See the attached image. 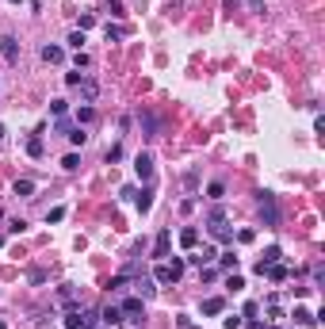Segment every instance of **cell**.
<instances>
[{
  "label": "cell",
  "mask_w": 325,
  "mask_h": 329,
  "mask_svg": "<svg viewBox=\"0 0 325 329\" xmlns=\"http://www.w3.org/2000/svg\"><path fill=\"white\" fill-rule=\"evenodd\" d=\"M65 329H85V314H80V310H69V314H65Z\"/></svg>",
  "instance_id": "9a60e30c"
},
{
  "label": "cell",
  "mask_w": 325,
  "mask_h": 329,
  "mask_svg": "<svg viewBox=\"0 0 325 329\" xmlns=\"http://www.w3.org/2000/svg\"><path fill=\"white\" fill-rule=\"evenodd\" d=\"M268 272V279H272V283H283V279L291 276V268H287V264H272V268H264Z\"/></svg>",
  "instance_id": "8fae6325"
},
{
  "label": "cell",
  "mask_w": 325,
  "mask_h": 329,
  "mask_svg": "<svg viewBox=\"0 0 325 329\" xmlns=\"http://www.w3.org/2000/svg\"><path fill=\"white\" fill-rule=\"evenodd\" d=\"M123 321H142V299H123Z\"/></svg>",
  "instance_id": "3957f363"
},
{
  "label": "cell",
  "mask_w": 325,
  "mask_h": 329,
  "mask_svg": "<svg viewBox=\"0 0 325 329\" xmlns=\"http://www.w3.org/2000/svg\"><path fill=\"white\" fill-rule=\"evenodd\" d=\"M80 80H85V73H80V69H77V73H65V85H69V88H77Z\"/></svg>",
  "instance_id": "4dcf8cb0"
},
{
  "label": "cell",
  "mask_w": 325,
  "mask_h": 329,
  "mask_svg": "<svg viewBox=\"0 0 325 329\" xmlns=\"http://www.w3.org/2000/svg\"><path fill=\"white\" fill-rule=\"evenodd\" d=\"M85 329H92V325H85Z\"/></svg>",
  "instance_id": "f35d334b"
},
{
  "label": "cell",
  "mask_w": 325,
  "mask_h": 329,
  "mask_svg": "<svg viewBox=\"0 0 325 329\" xmlns=\"http://www.w3.org/2000/svg\"><path fill=\"white\" fill-rule=\"evenodd\" d=\"M31 191H34V180H16V195L31 199Z\"/></svg>",
  "instance_id": "d6986e66"
},
{
  "label": "cell",
  "mask_w": 325,
  "mask_h": 329,
  "mask_svg": "<svg viewBox=\"0 0 325 329\" xmlns=\"http://www.w3.org/2000/svg\"><path fill=\"white\" fill-rule=\"evenodd\" d=\"M249 329H268V325H264V321H257V318H253V321H249Z\"/></svg>",
  "instance_id": "e575fe53"
},
{
  "label": "cell",
  "mask_w": 325,
  "mask_h": 329,
  "mask_svg": "<svg viewBox=\"0 0 325 329\" xmlns=\"http://www.w3.org/2000/svg\"><path fill=\"white\" fill-rule=\"evenodd\" d=\"M184 276V260H172V264H161V268H157V283H176V279Z\"/></svg>",
  "instance_id": "7a4b0ae2"
},
{
  "label": "cell",
  "mask_w": 325,
  "mask_h": 329,
  "mask_svg": "<svg viewBox=\"0 0 325 329\" xmlns=\"http://www.w3.org/2000/svg\"><path fill=\"white\" fill-rule=\"evenodd\" d=\"M295 321H299V325H314V321H317V314H310L306 306H295Z\"/></svg>",
  "instance_id": "5bb4252c"
},
{
  "label": "cell",
  "mask_w": 325,
  "mask_h": 329,
  "mask_svg": "<svg viewBox=\"0 0 325 329\" xmlns=\"http://www.w3.org/2000/svg\"><path fill=\"white\" fill-rule=\"evenodd\" d=\"M169 241H172V234L161 230V234H157V245H153V257H169Z\"/></svg>",
  "instance_id": "30bf717a"
},
{
  "label": "cell",
  "mask_w": 325,
  "mask_h": 329,
  "mask_svg": "<svg viewBox=\"0 0 325 329\" xmlns=\"http://www.w3.org/2000/svg\"><path fill=\"white\" fill-rule=\"evenodd\" d=\"M123 35H127V31H123V27H111V23H107V43H119Z\"/></svg>",
  "instance_id": "f1b7e54d"
},
{
  "label": "cell",
  "mask_w": 325,
  "mask_h": 329,
  "mask_svg": "<svg viewBox=\"0 0 325 329\" xmlns=\"http://www.w3.org/2000/svg\"><path fill=\"white\" fill-rule=\"evenodd\" d=\"M207 222L211 226H226V207H214L211 215H207Z\"/></svg>",
  "instance_id": "ac0fdd59"
},
{
  "label": "cell",
  "mask_w": 325,
  "mask_h": 329,
  "mask_svg": "<svg viewBox=\"0 0 325 329\" xmlns=\"http://www.w3.org/2000/svg\"><path fill=\"white\" fill-rule=\"evenodd\" d=\"M134 173L142 176V180H149V176H153V157H149V153H138V157H134Z\"/></svg>",
  "instance_id": "5b68a950"
},
{
  "label": "cell",
  "mask_w": 325,
  "mask_h": 329,
  "mask_svg": "<svg viewBox=\"0 0 325 329\" xmlns=\"http://www.w3.org/2000/svg\"><path fill=\"white\" fill-rule=\"evenodd\" d=\"M226 287H230V291H241L245 283H241V276H230V279H226Z\"/></svg>",
  "instance_id": "d6a6232c"
},
{
  "label": "cell",
  "mask_w": 325,
  "mask_h": 329,
  "mask_svg": "<svg viewBox=\"0 0 325 329\" xmlns=\"http://www.w3.org/2000/svg\"><path fill=\"white\" fill-rule=\"evenodd\" d=\"M85 138H88V134H85L80 127H73V130H69V142H73V146H85Z\"/></svg>",
  "instance_id": "cb8c5ba5"
},
{
  "label": "cell",
  "mask_w": 325,
  "mask_h": 329,
  "mask_svg": "<svg viewBox=\"0 0 325 329\" xmlns=\"http://www.w3.org/2000/svg\"><path fill=\"white\" fill-rule=\"evenodd\" d=\"M218 264H222V268H237V257H233V253H218Z\"/></svg>",
  "instance_id": "484cf974"
},
{
  "label": "cell",
  "mask_w": 325,
  "mask_h": 329,
  "mask_svg": "<svg viewBox=\"0 0 325 329\" xmlns=\"http://www.w3.org/2000/svg\"><path fill=\"white\" fill-rule=\"evenodd\" d=\"M0 54H4V61H8V65H16V61H19V43H16L12 35H4V38H0Z\"/></svg>",
  "instance_id": "277c9868"
},
{
  "label": "cell",
  "mask_w": 325,
  "mask_h": 329,
  "mask_svg": "<svg viewBox=\"0 0 325 329\" xmlns=\"http://www.w3.org/2000/svg\"><path fill=\"white\" fill-rule=\"evenodd\" d=\"M43 61H50V65H61V61H65V50H61V46H43Z\"/></svg>",
  "instance_id": "9c48e42d"
},
{
  "label": "cell",
  "mask_w": 325,
  "mask_h": 329,
  "mask_svg": "<svg viewBox=\"0 0 325 329\" xmlns=\"http://www.w3.org/2000/svg\"><path fill=\"white\" fill-rule=\"evenodd\" d=\"M226 329H241V318H237V314H230V318H226Z\"/></svg>",
  "instance_id": "836d02e7"
},
{
  "label": "cell",
  "mask_w": 325,
  "mask_h": 329,
  "mask_svg": "<svg viewBox=\"0 0 325 329\" xmlns=\"http://www.w3.org/2000/svg\"><path fill=\"white\" fill-rule=\"evenodd\" d=\"M222 310H226V303L218 295H214V299H203V314H222Z\"/></svg>",
  "instance_id": "4fadbf2b"
},
{
  "label": "cell",
  "mask_w": 325,
  "mask_h": 329,
  "mask_svg": "<svg viewBox=\"0 0 325 329\" xmlns=\"http://www.w3.org/2000/svg\"><path fill=\"white\" fill-rule=\"evenodd\" d=\"M260 218H264V226H279V203H275L272 191H260Z\"/></svg>",
  "instance_id": "6da1fadb"
},
{
  "label": "cell",
  "mask_w": 325,
  "mask_h": 329,
  "mask_svg": "<svg viewBox=\"0 0 325 329\" xmlns=\"http://www.w3.org/2000/svg\"><path fill=\"white\" fill-rule=\"evenodd\" d=\"M61 218H65V207H54L50 215H46V222H61Z\"/></svg>",
  "instance_id": "1f68e13d"
},
{
  "label": "cell",
  "mask_w": 325,
  "mask_h": 329,
  "mask_svg": "<svg viewBox=\"0 0 325 329\" xmlns=\"http://www.w3.org/2000/svg\"><path fill=\"white\" fill-rule=\"evenodd\" d=\"M195 241H199V230H180V245H184V249H195Z\"/></svg>",
  "instance_id": "7c38bea8"
},
{
  "label": "cell",
  "mask_w": 325,
  "mask_h": 329,
  "mask_svg": "<svg viewBox=\"0 0 325 329\" xmlns=\"http://www.w3.org/2000/svg\"><path fill=\"white\" fill-rule=\"evenodd\" d=\"M96 119V107H80L77 111V122H92Z\"/></svg>",
  "instance_id": "83f0119b"
},
{
  "label": "cell",
  "mask_w": 325,
  "mask_h": 329,
  "mask_svg": "<svg viewBox=\"0 0 325 329\" xmlns=\"http://www.w3.org/2000/svg\"><path fill=\"white\" fill-rule=\"evenodd\" d=\"M27 153H31V157H43V138H27Z\"/></svg>",
  "instance_id": "603a6c76"
},
{
  "label": "cell",
  "mask_w": 325,
  "mask_h": 329,
  "mask_svg": "<svg viewBox=\"0 0 325 329\" xmlns=\"http://www.w3.org/2000/svg\"><path fill=\"white\" fill-rule=\"evenodd\" d=\"M12 4H23V0H12Z\"/></svg>",
  "instance_id": "8d00e7d4"
},
{
  "label": "cell",
  "mask_w": 325,
  "mask_h": 329,
  "mask_svg": "<svg viewBox=\"0 0 325 329\" xmlns=\"http://www.w3.org/2000/svg\"><path fill=\"white\" fill-rule=\"evenodd\" d=\"M0 142H4V122H0Z\"/></svg>",
  "instance_id": "d590c367"
},
{
  "label": "cell",
  "mask_w": 325,
  "mask_h": 329,
  "mask_svg": "<svg viewBox=\"0 0 325 329\" xmlns=\"http://www.w3.org/2000/svg\"><path fill=\"white\" fill-rule=\"evenodd\" d=\"M275 329H279V325H275Z\"/></svg>",
  "instance_id": "ab89813d"
},
{
  "label": "cell",
  "mask_w": 325,
  "mask_h": 329,
  "mask_svg": "<svg viewBox=\"0 0 325 329\" xmlns=\"http://www.w3.org/2000/svg\"><path fill=\"white\" fill-rule=\"evenodd\" d=\"M65 111H69L65 100H54V104H50V115H54V119H65Z\"/></svg>",
  "instance_id": "7402d4cb"
},
{
  "label": "cell",
  "mask_w": 325,
  "mask_h": 329,
  "mask_svg": "<svg viewBox=\"0 0 325 329\" xmlns=\"http://www.w3.org/2000/svg\"><path fill=\"white\" fill-rule=\"evenodd\" d=\"M279 257H283V253H279V245H272V249H264V257L257 260V272H260V276H264V268H272V264H275V260H279Z\"/></svg>",
  "instance_id": "8992f818"
},
{
  "label": "cell",
  "mask_w": 325,
  "mask_h": 329,
  "mask_svg": "<svg viewBox=\"0 0 325 329\" xmlns=\"http://www.w3.org/2000/svg\"><path fill=\"white\" fill-rule=\"evenodd\" d=\"M115 161H123V146H119V142L107 149V164H115Z\"/></svg>",
  "instance_id": "4316f807"
},
{
  "label": "cell",
  "mask_w": 325,
  "mask_h": 329,
  "mask_svg": "<svg viewBox=\"0 0 325 329\" xmlns=\"http://www.w3.org/2000/svg\"><path fill=\"white\" fill-rule=\"evenodd\" d=\"M61 169H69V173H77V169H80V157H77V153H65V157H61Z\"/></svg>",
  "instance_id": "44dd1931"
},
{
  "label": "cell",
  "mask_w": 325,
  "mask_h": 329,
  "mask_svg": "<svg viewBox=\"0 0 325 329\" xmlns=\"http://www.w3.org/2000/svg\"><path fill=\"white\" fill-rule=\"evenodd\" d=\"M0 329H4V321H0Z\"/></svg>",
  "instance_id": "74e56055"
},
{
  "label": "cell",
  "mask_w": 325,
  "mask_h": 329,
  "mask_svg": "<svg viewBox=\"0 0 325 329\" xmlns=\"http://www.w3.org/2000/svg\"><path fill=\"white\" fill-rule=\"evenodd\" d=\"M103 321H107V325H119V321H123V310H119V306H103Z\"/></svg>",
  "instance_id": "2e32d148"
},
{
  "label": "cell",
  "mask_w": 325,
  "mask_h": 329,
  "mask_svg": "<svg viewBox=\"0 0 325 329\" xmlns=\"http://www.w3.org/2000/svg\"><path fill=\"white\" fill-rule=\"evenodd\" d=\"M188 260H191V264H199V268H203V264H207V268H211L214 260H218V249H211V245H207L203 253H195V257H188Z\"/></svg>",
  "instance_id": "52a82bcc"
},
{
  "label": "cell",
  "mask_w": 325,
  "mask_h": 329,
  "mask_svg": "<svg viewBox=\"0 0 325 329\" xmlns=\"http://www.w3.org/2000/svg\"><path fill=\"white\" fill-rule=\"evenodd\" d=\"M69 46H73V50H80V46H85V31H73V35H69Z\"/></svg>",
  "instance_id": "f546056e"
},
{
  "label": "cell",
  "mask_w": 325,
  "mask_h": 329,
  "mask_svg": "<svg viewBox=\"0 0 325 329\" xmlns=\"http://www.w3.org/2000/svg\"><path fill=\"white\" fill-rule=\"evenodd\" d=\"M134 203H138V211H142V215H146V211H149V207H153V191H149V188H146V191H142V195H138V199H134Z\"/></svg>",
  "instance_id": "e0dca14e"
},
{
  "label": "cell",
  "mask_w": 325,
  "mask_h": 329,
  "mask_svg": "<svg viewBox=\"0 0 325 329\" xmlns=\"http://www.w3.org/2000/svg\"><path fill=\"white\" fill-rule=\"evenodd\" d=\"M77 88H80V96H85V104H92L96 96H100V85H96V80H88V77H85V80H80V85H77Z\"/></svg>",
  "instance_id": "ba28073f"
},
{
  "label": "cell",
  "mask_w": 325,
  "mask_h": 329,
  "mask_svg": "<svg viewBox=\"0 0 325 329\" xmlns=\"http://www.w3.org/2000/svg\"><path fill=\"white\" fill-rule=\"evenodd\" d=\"M138 291H142V299H153V291H157V287H153V279H146V276H142V279H138Z\"/></svg>",
  "instance_id": "ffe728a7"
},
{
  "label": "cell",
  "mask_w": 325,
  "mask_h": 329,
  "mask_svg": "<svg viewBox=\"0 0 325 329\" xmlns=\"http://www.w3.org/2000/svg\"><path fill=\"white\" fill-rule=\"evenodd\" d=\"M207 195H211V199H222V195H226V184H218V180H214L211 188H207Z\"/></svg>",
  "instance_id": "d4e9b609"
}]
</instances>
